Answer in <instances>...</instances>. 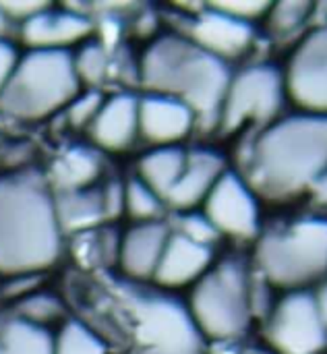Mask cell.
Here are the masks:
<instances>
[{"instance_id": "1", "label": "cell", "mask_w": 327, "mask_h": 354, "mask_svg": "<svg viewBox=\"0 0 327 354\" xmlns=\"http://www.w3.org/2000/svg\"><path fill=\"white\" fill-rule=\"evenodd\" d=\"M54 193L35 170L0 174V276H37L62 253Z\"/></svg>"}, {"instance_id": "2", "label": "cell", "mask_w": 327, "mask_h": 354, "mask_svg": "<svg viewBox=\"0 0 327 354\" xmlns=\"http://www.w3.org/2000/svg\"><path fill=\"white\" fill-rule=\"evenodd\" d=\"M326 170L327 116L321 114L274 120L253 141L247 158V183L272 199L311 189Z\"/></svg>"}, {"instance_id": "3", "label": "cell", "mask_w": 327, "mask_h": 354, "mask_svg": "<svg viewBox=\"0 0 327 354\" xmlns=\"http://www.w3.org/2000/svg\"><path fill=\"white\" fill-rule=\"evenodd\" d=\"M139 79L149 93L187 104L197 118L218 120L232 81L228 64L178 33L156 37L139 62Z\"/></svg>"}, {"instance_id": "4", "label": "cell", "mask_w": 327, "mask_h": 354, "mask_svg": "<svg viewBox=\"0 0 327 354\" xmlns=\"http://www.w3.org/2000/svg\"><path fill=\"white\" fill-rule=\"evenodd\" d=\"M79 93L71 50H27L0 91V112L33 122L66 108Z\"/></svg>"}, {"instance_id": "5", "label": "cell", "mask_w": 327, "mask_h": 354, "mask_svg": "<svg viewBox=\"0 0 327 354\" xmlns=\"http://www.w3.org/2000/svg\"><path fill=\"white\" fill-rule=\"evenodd\" d=\"M189 311L203 334L212 340H234L245 334L251 322V282L236 259H226L195 284Z\"/></svg>"}, {"instance_id": "6", "label": "cell", "mask_w": 327, "mask_h": 354, "mask_svg": "<svg viewBox=\"0 0 327 354\" xmlns=\"http://www.w3.org/2000/svg\"><path fill=\"white\" fill-rule=\"evenodd\" d=\"M257 263L276 286L301 288L327 274V220L307 218L261 239Z\"/></svg>"}, {"instance_id": "7", "label": "cell", "mask_w": 327, "mask_h": 354, "mask_svg": "<svg viewBox=\"0 0 327 354\" xmlns=\"http://www.w3.org/2000/svg\"><path fill=\"white\" fill-rule=\"evenodd\" d=\"M129 309L135 322L131 354H205L189 307L158 292H131Z\"/></svg>"}, {"instance_id": "8", "label": "cell", "mask_w": 327, "mask_h": 354, "mask_svg": "<svg viewBox=\"0 0 327 354\" xmlns=\"http://www.w3.org/2000/svg\"><path fill=\"white\" fill-rule=\"evenodd\" d=\"M286 95L284 75L272 64H253L232 77L222 110L220 131L230 135L245 124H268L272 122Z\"/></svg>"}, {"instance_id": "9", "label": "cell", "mask_w": 327, "mask_h": 354, "mask_svg": "<svg viewBox=\"0 0 327 354\" xmlns=\"http://www.w3.org/2000/svg\"><path fill=\"white\" fill-rule=\"evenodd\" d=\"M268 340L278 354H317L326 348L327 326L315 295L295 290L272 311Z\"/></svg>"}, {"instance_id": "10", "label": "cell", "mask_w": 327, "mask_h": 354, "mask_svg": "<svg viewBox=\"0 0 327 354\" xmlns=\"http://www.w3.org/2000/svg\"><path fill=\"white\" fill-rule=\"evenodd\" d=\"M290 97L309 110L327 116V23L311 31L290 56L284 73Z\"/></svg>"}, {"instance_id": "11", "label": "cell", "mask_w": 327, "mask_h": 354, "mask_svg": "<svg viewBox=\"0 0 327 354\" xmlns=\"http://www.w3.org/2000/svg\"><path fill=\"white\" fill-rule=\"evenodd\" d=\"M203 214L218 232L236 239H251L259 230V207L255 191L247 178L230 170H226L212 189L209 197L205 199Z\"/></svg>"}, {"instance_id": "12", "label": "cell", "mask_w": 327, "mask_h": 354, "mask_svg": "<svg viewBox=\"0 0 327 354\" xmlns=\"http://www.w3.org/2000/svg\"><path fill=\"white\" fill-rule=\"evenodd\" d=\"M189 39L224 62L245 54L253 44V25L239 21L212 4H205L197 15L189 17Z\"/></svg>"}, {"instance_id": "13", "label": "cell", "mask_w": 327, "mask_h": 354, "mask_svg": "<svg viewBox=\"0 0 327 354\" xmlns=\"http://www.w3.org/2000/svg\"><path fill=\"white\" fill-rule=\"evenodd\" d=\"M93 29L89 15L71 4L54 8L52 4L21 25L23 44L29 50H68V46L83 41Z\"/></svg>"}, {"instance_id": "14", "label": "cell", "mask_w": 327, "mask_h": 354, "mask_svg": "<svg viewBox=\"0 0 327 354\" xmlns=\"http://www.w3.org/2000/svg\"><path fill=\"white\" fill-rule=\"evenodd\" d=\"M197 114L183 102L147 93L139 97V135L156 147L176 145L195 127Z\"/></svg>"}, {"instance_id": "15", "label": "cell", "mask_w": 327, "mask_h": 354, "mask_svg": "<svg viewBox=\"0 0 327 354\" xmlns=\"http://www.w3.org/2000/svg\"><path fill=\"white\" fill-rule=\"evenodd\" d=\"M170 234L162 220L131 226L120 239L118 266L122 274L131 280H153Z\"/></svg>"}, {"instance_id": "16", "label": "cell", "mask_w": 327, "mask_h": 354, "mask_svg": "<svg viewBox=\"0 0 327 354\" xmlns=\"http://www.w3.org/2000/svg\"><path fill=\"white\" fill-rule=\"evenodd\" d=\"M89 133L100 149L122 151L131 147L139 135V97L127 91L106 97Z\"/></svg>"}, {"instance_id": "17", "label": "cell", "mask_w": 327, "mask_h": 354, "mask_svg": "<svg viewBox=\"0 0 327 354\" xmlns=\"http://www.w3.org/2000/svg\"><path fill=\"white\" fill-rule=\"evenodd\" d=\"M212 247L193 243L178 232H172L153 280L164 288H180L197 284L212 268Z\"/></svg>"}, {"instance_id": "18", "label": "cell", "mask_w": 327, "mask_h": 354, "mask_svg": "<svg viewBox=\"0 0 327 354\" xmlns=\"http://www.w3.org/2000/svg\"><path fill=\"white\" fill-rule=\"evenodd\" d=\"M226 172L222 156H218L212 149H193L187 153L185 170L174 185V189L168 193L166 203L172 205L178 212H189L201 201L209 197L216 183Z\"/></svg>"}, {"instance_id": "19", "label": "cell", "mask_w": 327, "mask_h": 354, "mask_svg": "<svg viewBox=\"0 0 327 354\" xmlns=\"http://www.w3.org/2000/svg\"><path fill=\"white\" fill-rule=\"evenodd\" d=\"M102 170L104 166L97 149L85 145H71L54 158L48 174V185L52 193L91 189L100 180Z\"/></svg>"}, {"instance_id": "20", "label": "cell", "mask_w": 327, "mask_h": 354, "mask_svg": "<svg viewBox=\"0 0 327 354\" xmlns=\"http://www.w3.org/2000/svg\"><path fill=\"white\" fill-rule=\"evenodd\" d=\"M54 205L64 234H83L100 228L108 220L102 187L54 193Z\"/></svg>"}, {"instance_id": "21", "label": "cell", "mask_w": 327, "mask_h": 354, "mask_svg": "<svg viewBox=\"0 0 327 354\" xmlns=\"http://www.w3.org/2000/svg\"><path fill=\"white\" fill-rule=\"evenodd\" d=\"M0 354H54V334L15 311L0 313Z\"/></svg>"}, {"instance_id": "22", "label": "cell", "mask_w": 327, "mask_h": 354, "mask_svg": "<svg viewBox=\"0 0 327 354\" xmlns=\"http://www.w3.org/2000/svg\"><path fill=\"white\" fill-rule=\"evenodd\" d=\"M187 164V151L178 145L153 147L141 156L137 164V178H141L149 189H153L164 201L168 193L178 183Z\"/></svg>"}, {"instance_id": "23", "label": "cell", "mask_w": 327, "mask_h": 354, "mask_svg": "<svg viewBox=\"0 0 327 354\" xmlns=\"http://www.w3.org/2000/svg\"><path fill=\"white\" fill-rule=\"evenodd\" d=\"M54 354H108V346L89 326L68 319L54 336Z\"/></svg>"}, {"instance_id": "24", "label": "cell", "mask_w": 327, "mask_h": 354, "mask_svg": "<svg viewBox=\"0 0 327 354\" xmlns=\"http://www.w3.org/2000/svg\"><path fill=\"white\" fill-rule=\"evenodd\" d=\"M164 199L149 189L141 178H131L124 183V212L137 222H158L164 214Z\"/></svg>"}, {"instance_id": "25", "label": "cell", "mask_w": 327, "mask_h": 354, "mask_svg": "<svg viewBox=\"0 0 327 354\" xmlns=\"http://www.w3.org/2000/svg\"><path fill=\"white\" fill-rule=\"evenodd\" d=\"M73 62H75V73L79 77V83H85L91 89L104 83L110 71L108 48L95 39L81 44V48L73 54Z\"/></svg>"}, {"instance_id": "26", "label": "cell", "mask_w": 327, "mask_h": 354, "mask_svg": "<svg viewBox=\"0 0 327 354\" xmlns=\"http://www.w3.org/2000/svg\"><path fill=\"white\" fill-rule=\"evenodd\" d=\"M12 311L31 324L48 328L50 324L58 322L64 315V305L56 295L35 290V292L27 295L25 299H21Z\"/></svg>"}, {"instance_id": "27", "label": "cell", "mask_w": 327, "mask_h": 354, "mask_svg": "<svg viewBox=\"0 0 327 354\" xmlns=\"http://www.w3.org/2000/svg\"><path fill=\"white\" fill-rule=\"evenodd\" d=\"M313 10H315V4L305 2V0H288V2L272 4L268 12L270 29L276 35H290L307 23Z\"/></svg>"}, {"instance_id": "28", "label": "cell", "mask_w": 327, "mask_h": 354, "mask_svg": "<svg viewBox=\"0 0 327 354\" xmlns=\"http://www.w3.org/2000/svg\"><path fill=\"white\" fill-rule=\"evenodd\" d=\"M104 104V95L97 89H87L81 91L64 110H66V120L71 127L75 129H83V127H91V122L95 120L100 108Z\"/></svg>"}, {"instance_id": "29", "label": "cell", "mask_w": 327, "mask_h": 354, "mask_svg": "<svg viewBox=\"0 0 327 354\" xmlns=\"http://www.w3.org/2000/svg\"><path fill=\"white\" fill-rule=\"evenodd\" d=\"M178 234H183L185 239L193 241V243H199V245H207L212 247V243L216 241L218 236V230L214 228V224L207 220L205 214H185L180 218V224H178Z\"/></svg>"}, {"instance_id": "30", "label": "cell", "mask_w": 327, "mask_h": 354, "mask_svg": "<svg viewBox=\"0 0 327 354\" xmlns=\"http://www.w3.org/2000/svg\"><path fill=\"white\" fill-rule=\"evenodd\" d=\"M212 6H216L218 10L245 21V23H253L261 17H268L272 4L270 2H259V0H239V2H214Z\"/></svg>"}, {"instance_id": "31", "label": "cell", "mask_w": 327, "mask_h": 354, "mask_svg": "<svg viewBox=\"0 0 327 354\" xmlns=\"http://www.w3.org/2000/svg\"><path fill=\"white\" fill-rule=\"evenodd\" d=\"M48 6L50 2H0V12L8 21H19L23 25Z\"/></svg>"}, {"instance_id": "32", "label": "cell", "mask_w": 327, "mask_h": 354, "mask_svg": "<svg viewBox=\"0 0 327 354\" xmlns=\"http://www.w3.org/2000/svg\"><path fill=\"white\" fill-rule=\"evenodd\" d=\"M102 193H104V205H106L108 220L118 218L124 212V185L118 180H110L102 187Z\"/></svg>"}, {"instance_id": "33", "label": "cell", "mask_w": 327, "mask_h": 354, "mask_svg": "<svg viewBox=\"0 0 327 354\" xmlns=\"http://www.w3.org/2000/svg\"><path fill=\"white\" fill-rule=\"evenodd\" d=\"M19 60H21V54L17 52V48L8 39L0 37V91L6 87L12 73L17 71Z\"/></svg>"}, {"instance_id": "34", "label": "cell", "mask_w": 327, "mask_h": 354, "mask_svg": "<svg viewBox=\"0 0 327 354\" xmlns=\"http://www.w3.org/2000/svg\"><path fill=\"white\" fill-rule=\"evenodd\" d=\"M311 193H313V197L319 201V203H324L327 205V170L311 185Z\"/></svg>"}, {"instance_id": "35", "label": "cell", "mask_w": 327, "mask_h": 354, "mask_svg": "<svg viewBox=\"0 0 327 354\" xmlns=\"http://www.w3.org/2000/svg\"><path fill=\"white\" fill-rule=\"evenodd\" d=\"M315 303H317V309H319V313H321V317H324V322H326L327 326V282L317 290Z\"/></svg>"}, {"instance_id": "36", "label": "cell", "mask_w": 327, "mask_h": 354, "mask_svg": "<svg viewBox=\"0 0 327 354\" xmlns=\"http://www.w3.org/2000/svg\"><path fill=\"white\" fill-rule=\"evenodd\" d=\"M241 354H278V353H270V351H263V348H249L245 353Z\"/></svg>"}, {"instance_id": "37", "label": "cell", "mask_w": 327, "mask_h": 354, "mask_svg": "<svg viewBox=\"0 0 327 354\" xmlns=\"http://www.w3.org/2000/svg\"><path fill=\"white\" fill-rule=\"evenodd\" d=\"M321 10H324V12L327 15V4H321Z\"/></svg>"}]
</instances>
